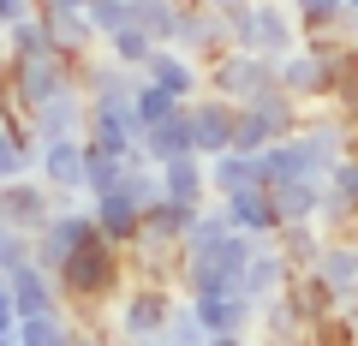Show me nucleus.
<instances>
[{"mask_svg": "<svg viewBox=\"0 0 358 346\" xmlns=\"http://www.w3.org/2000/svg\"><path fill=\"white\" fill-rule=\"evenodd\" d=\"M185 114H192V150L203 155V161L233 150V120H239L233 102H221V96H197V102H185Z\"/></svg>", "mask_w": 358, "mask_h": 346, "instance_id": "4468645a", "label": "nucleus"}, {"mask_svg": "<svg viewBox=\"0 0 358 346\" xmlns=\"http://www.w3.org/2000/svg\"><path fill=\"white\" fill-rule=\"evenodd\" d=\"M221 215H227L233 233H245V239H275L281 233V215H275V197L268 192H239V197H221Z\"/></svg>", "mask_w": 358, "mask_h": 346, "instance_id": "aec40b11", "label": "nucleus"}, {"mask_svg": "<svg viewBox=\"0 0 358 346\" xmlns=\"http://www.w3.org/2000/svg\"><path fill=\"white\" fill-rule=\"evenodd\" d=\"M197 6H209V13H239V6H251V0H197Z\"/></svg>", "mask_w": 358, "mask_h": 346, "instance_id": "3c124183", "label": "nucleus"}, {"mask_svg": "<svg viewBox=\"0 0 358 346\" xmlns=\"http://www.w3.org/2000/svg\"><path fill=\"white\" fill-rule=\"evenodd\" d=\"M305 346H358V329L334 310V317H322V322H310V329H305Z\"/></svg>", "mask_w": 358, "mask_h": 346, "instance_id": "c03bdc74", "label": "nucleus"}, {"mask_svg": "<svg viewBox=\"0 0 358 346\" xmlns=\"http://www.w3.org/2000/svg\"><path fill=\"white\" fill-rule=\"evenodd\" d=\"M6 287H13L18 322H24V317H54V310H66V305H60V287H54V275L42 269L36 257H30V263H18V269L6 275Z\"/></svg>", "mask_w": 358, "mask_h": 346, "instance_id": "f3484780", "label": "nucleus"}, {"mask_svg": "<svg viewBox=\"0 0 358 346\" xmlns=\"http://www.w3.org/2000/svg\"><path fill=\"white\" fill-rule=\"evenodd\" d=\"M90 239H96V215H90V203H60V209L48 215V227L30 239V257H36L48 275H60V263H66L72 251H84Z\"/></svg>", "mask_w": 358, "mask_h": 346, "instance_id": "423d86ee", "label": "nucleus"}, {"mask_svg": "<svg viewBox=\"0 0 358 346\" xmlns=\"http://www.w3.org/2000/svg\"><path fill=\"white\" fill-rule=\"evenodd\" d=\"M90 0H42V13H84Z\"/></svg>", "mask_w": 358, "mask_h": 346, "instance_id": "09e8293b", "label": "nucleus"}, {"mask_svg": "<svg viewBox=\"0 0 358 346\" xmlns=\"http://www.w3.org/2000/svg\"><path fill=\"white\" fill-rule=\"evenodd\" d=\"M18 329V305H13V287H6V275H0V334Z\"/></svg>", "mask_w": 358, "mask_h": 346, "instance_id": "49530a36", "label": "nucleus"}, {"mask_svg": "<svg viewBox=\"0 0 358 346\" xmlns=\"http://www.w3.org/2000/svg\"><path fill=\"white\" fill-rule=\"evenodd\" d=\"M131 24H138L155 48H167V42H173V24H179V0H131Z\"/></svg>", "mask_w": 358, "mask_h": 346, "instance_id": "f704fd0d", "label": "nucleus"}, {"mask_svg": "<svg viewBox=\"0 0 358 346\" xmlns=\"http://www.w3.org/2000/svg\"><path fill=\"white\" fill-rule=\"evenodd\" d=\"M275 66L281 60H263V54H215V60L203 66V96H221V102H251V96L263 90H281V78H275Z\"/></svg>", "mask_w": 358, "mask_h": 346, "instance_id": "39448f33", "label": "nucleus"}, {"mask_svg": "<svg viewBox=\"0 0 358 346\" xmlns=\"http://www.w3.org/2000/svg\"><path fill=\"white\" fill-rule=\"evenodd\" d=\"M346 36H352V48H358V18H352V24H346Z\"/></svg>", "mask_w": 358, "mask_h": 346, "instance_id": "864d4df0", "label": "nucleus"}, {"mask_svg": "<svg viewBox=\"0 0 358 346\" xmlns=\"http://www.w3.org/2000/svg\"><path fill=\"white\" fill-rule=\"evenodd\" d=\"M143 78L162 84L173 102H197L203 96V60H192V54H179V48H155L150 66H143Z\"/></svg>", "mask_w": 358, "mask_h": 346, "instance_id": "dca6fc26", "label": "nucleus"}, {"mask_svg": "<svg viewBox=\"0 0 358 346\" xmlns=\"http://www.w3.org/2000/svg\"><path fill=\"white\" fill-rule=\"evenodd\" d=\"M84 138H60V143H36V180L48 185L60 203L84 197Z\"/></svg>", "mask_w": 358, "mask_h": 346, "instance_id": "1a4fd4ad", "label": "nucleus"}, {"mask_svg": "<svg viewBox=\"0 0 358 346\" xmlns=\"http://www.w3.org/2000/svg\"><path fill=\"white\" fill-rule=\"evenodd\" d=\"M317 275L346 298H358V233H322V257H317Z\"/></svg>", "mask_w": 358, "mask_h": 346, "instance_id": "412c9836", "label": "nucleus"}, {"mask_svg": "<svg viewBox=\"0 0 358 346\" xmlns=\"http://www.w3.org/2000/svg\"><path fill=\"white\" fill-rule=\"evenodd\" d=\"M257 239L245 233H221L215 245H192L179 251V298H215V293H239L245 281V263H251Z\"/></svg>", "mask_w": 358, "mask_h": 346, "instance_id": "f03ea898", "label": "nucleus"}, {"mask_svg": "<svg viewBox=\"0 0 358 346\" xmlns=\"http://www.w3.org/2000/svg\"><path fill=\"white\" fill-rule=\"evenodd\" d=\"M72 346H114V334H102V329H90V322H78Z\"/></svg>", "mask_w": 358, "mask_h": 346, "instance_id": "de8ad7c7", "label": "nucleus"}, {"mask_svg": "<svg viewBox=\"0 0 358 346\" xmlns=\"http://www.w3.org/2000/svg\"><path fill=\"white\" fill-rule=\"evenodd\" d=\"M268 197H275V215H281V227H299V221H317V215H322V180L268 185Z\"/></svg>", "mask_w": 358, "mask_h": 346, "instance_id": "c756f323", "label": "nucleus"}, {"mask_svg": "<svg viewBox=\"0 0 358 346\" xmlns=\"http://www.w3.org/2000/svg\"><path fill=\"white\" fill-rule=\"evenodd\" d=\"M293 275H299V269L281 257V245H275V239H263V245L251 251V263H245V281H239V293L251 298V305H268V298H281L287 287H293Z\"/></svg>", "mask_w": 358, "mask_h": 346, "instance_id": "2eb2a0df", "label": "nucleus"}, {"mask_svg": "<svg viewBox=\"0 0 358 346\" xmlns=\"http://www.w3.org/2000/svg\"><path fill=\"white\" fill-rule=\"evenodd\" d=\"M179 108H185V102H173V96H167L162 84H150V78L138 72V90H131V120H138L143 131H150V126H162V120H167V114H179Z\"/></svg>", "mask_w": 358, "mask_h": 346, "instance_id": "4c0bfd02", "label": "nucleus"}, {"mask_svg": "<svg viewBox=\"0 0 358 346\" xmlns=\"http://www.w3.org/2000/svg\"><path fill=\"white\" fill-rule=\"evenodd\" d=\"M346 18H358V0H346Z\"/></svg>", "mask_w": 358, "mask_h": 346, "instance_id": "5fc2aeb1", "label": "nucleus"}, {"mask_svg": "<svg viewBox=\"0 0 358 346\" xmlns=\"http://www.w3.org/2000/svg\"><path fill=\"white\" fill-rule=\"evenodd\" d=\"M54 287H60V305L72 310L78 322H90L96 310H108V305L131 287V263H126V251H120V245H108L102 233H96L84 251H72V257L60 263Z\"/></svg>", "mask_w": 358, "mask_h": 346, "instance_id": "f257e3e1", "label": "nucleus"}, {"mask_svg": "<svg viewBox=\"0 0 358 346\" xmlns=\"http://www.w3.org/2000/svg\"><path fill=\"white\" fill-rule=\"evenodd\" d=\"M162 197H173V203H215L209 197V161L203 155H173V161H162Z\"/></svg>", "mask_w": 358, "mask_h": 346, "instance_id": "b1692460", "label": "nucleus"}, {"mask_svg": "<svg viewBox=\"0 0 358 346\" xmlns=\"http://www.w3.org/2000/svg\"><path fill=\"white\" fill-rule=\"evenodd\" d=\"M42 24H48V42H54V54L60 60H72V66H84L90 54H96V30H90V18L84 13H42Z\"/></svg>", "mask_w": 358, "mask_h": 346, "instance_id": "393cba45", "label": "nucleus"}, {"mask_svg": "<svg viewBox=\"0 0 358 346\" xmlns=\"http://www.w3.org/2000/svg\"><path fill=\"white\" fill-rule=\"evenodd\" d=\"M167 48L192 54V60H215V54H227V30H221V13H209V6H197V0H179V24H173V42Z\"/></svg>", "mask_w": 358, "mask_h": 346, "instance_id": "f8f14e48", "label": "nucleus"}, {"mask_svg": "<svg viewBox=\"0 0 358 346\" xmlns=\"http://www.w3.org/2000/svg\"><path fill=\"white\" fill-rule=\"evenodd\" d=\"M24 18H42V0H0V30L24 24Z\"/></svg>", "mask_w": 358, "mask_h": 346, "instance_id": "a18cd8bd", "label": "nucleus"}, {"mask_svg": "<svg viewBox=\"0 0 358 346\" xmlns=\"http://www.w3.org/2000/svg\"><path fill=\"white\" fill-rule=\"evenodd\" d=\"M42 48H54L42 18H24V24L0 30V54H6V60H24V54H42Z\"/></svg>", "mask_w": 358, "mask_h": 346, "instance_id": "a19ab883", "label": "nucleus"}, {"mask_svg": "<svg viewBox=\"0 0 358 346\" xmlns=\"http://www.w3.org/2000/svg\"><path fill=\"white\" fill-rule=\"evenodd\" d=\"M299 18V30H346V0H287Z\"/></svg>", "mask_w": 358, "mask_h": 346, "instance_id": "ea45409f", "label": "nucleus"}, {"mask_svg": "<svg viewBox=\"0 0 358 346\" xmlns=\"http://www.w3.org/2000/svg\"><path fill=\"white\" fill-rule=\"evenodd\" d=\"M102 54H108V60H120L126 72H143V66H150V54H155V42L143 36L138 24H126V30H114V36L102 42Z\"/></svg>", "mask_w": 358, "mask_h": 346, "instance_id": "58836bf2", "label": "nucleus"}, {"mask_svg": "<svg viewBox=\"0 0 358 346\" xmlns=\"http://www.w3.org/2000/svg\"><path fill=\"white\" fill-rule=\"evenodd\" d=\"M13 334H18V346H72L78 317H72V310H54V317H24Z\"/></svg>", "mask_w": 358, "mask_h": 346, "instance_id": "72a5a7b5", "label": "nucleus"}, {"mask_svg": "<svg viewBox=\"0 0 358 346\" xmlns=\"http://www.w3.org/2000/svg\"><path fill=\"white\" fill-rule=\"evenodd\" d=\"M6 84H13L18 114H36L60 90H78V66L60 60L54 48H42V54H24V60H6Z\"/></svg>", "mask_w": 358, "mask_h": 346, "instance_id": "20e7f679", "label": "nucleus"}, {"mask_svg": "<svg viewBox=\"0 0 358 346\" xmlns=\"http://www.w3.org/2000/svg\"><path fill=\"white\" fill-rule=\"evenodd\" d=\"M257 340L268 346H305V322H299L293 298H268V305H257Z\"/></svg>", "mask_w": 358, "mask_h": 346, "instance_id": "7c9ffc66", "label": "nucleus"}, {"mask_svg": "<svg viewBox=\"0 0 358 346\" xmlns=\"http://www.w3.org/2000/svg\"><path fill=\"white\" fill-rule=\"evenodd\" d=\"M251 108L263 114V126H268V138H275V143H281V138H299V126H305V114H310V108L293 102L287 90H263V96H251Z\"/></svg>", "mask_w": 358, "mask_h": 346, "instance_id": "2f4dec72", "label": "nucleus"}, {"mask_svg": "<svg viewBox=\"0 0 358 346\" xmlns=\"http://www.w3.org/2000/svg\"><path fill=\"white\" fill-rule=\"evenodd\" d=\"M299 18L287 0H251V54H263V60H287V54L299 48Z\"/></svg>", "mask_w": 358, "mask_h": 346, "instance_id": "9d476101", "label": "nucleus"}, {"mask_svg": "<svg viewBox=\"0 0 358 346\" xmlns=\"http://www.w3.org/2000/svg\"><path fill=\"white\" fill-rule=\"evenodd\" d=\"M341 317H346V322L358 329V298H346V305H341Z\"/></svg>", "mask_w": 358, "mask_h": 346, "instance_id": "603ef678", "label": "nucleus"}, {"mask_svg": "<svg viewBox=\"0 0 358 346\" xmlns=\"http://www.w3.org/2000/svg\"><path fill=\"white\" fill-rule=\"evenodd\" d=\"M203 334H251L257 329V305L245 293H215V298H192Z\"/></svg>", "mask_w": 358, "mask_h": 346, "instance_id": "4be33fe9", "label": "nucleus"}, {"mask_svg": "<svg viewBox=\"0 0 358 346\" xmlns=\"http://www.w3.org/2000/svg\"><path fill=\"white\" fill-rule=\"evenodd\" d=\"M90 215H96V233H102L108 245H120V251H131V245L143 239V209L131 203L126 192H108V197H90Z\"/></svg>", "mask_w": 358, "mask_h": 346, "instance_id": "6ab92c4d", "label": "nucleus"}, {"mask_svg": "<svg viewBox=\"0 0 358 346\" xmlns=\"http://www.w3.org/2000/svg\"><path fill=\"white\" fill-rule=\"evenodd\" d=\"M179 305V287H155V281H131L126 293L114 298V340L138 346V340H162L167 317Z\"/></svg>", "mask_w": 358, "mask_h": 346, "instance_id": "7ed1b4c3", "label": "nucleus"}, {"mask_svg": "<svg viewBox=\"0 0 358 346\" xmlns=\"http://www.w3.org/2000/svg\"><path fill=\"white\" fill-rule=\"evenodd\" d=\"M90 150V143H84ZM126 185V155H102V150H90L84 155V203L90 197H108V192H120Z\"/></svg>", "mask_w": 358, "mask_h": 346, "instance_id": "c9c22d12", "label": "nucleus"}, {"mask_svg": "<svg viewBox=\"0 0 358 346\" xmlns=\"http://www.w3.org/2000/svg\"><path fill=\"white\" fill-rule=\"evenodd\" d=\"M322 233H358V155H341L334 173L322 180Z\"/></svg>", "mask_w": 358, "mask_h": 346, "instance_id": "9b49d317", "label": "nucleus"}, {"mask_svg": "<svg viewBox=\"0 0 358 346\" xmlns=\"http://www.w3.org/2000/svg\"><path fill=\"white\" fill-rule=\"evenodd\" d=\"M84 143L102 155H126V161H143V126L131 120V102H84Z\"/></svg>", "mask_w": 358, "mask_h": 346, "instance_id": "0eeeda50", "label": "nucleus"}, {"mask_svg": "<svg viewBox=\"0 0 358 346\" xmlns=\"http://www.w3.org/2000/svg\"><path fill=\"white\" fill-rule=\"evenodd\" d=\"M322 108L341 120H358V48L346 42L341 60H334V78H329V96H322Z\"/></svg>", "mask_w": 358, "mask_h": 346, "instance_id": "473e14b6", "label": "nucleus"}, {"mask_svg": "<svg viewBox=\"0 0 358 346\" xmlns=\"http://www.w3.org/2000/svg\"><path fill=\"white\" fill-rule=\"evenodd\" d=\"M36 173V138L24 120H0V185L30 180Z\"/></svg>", "mask_w": 358, "mask_h": 346, "instance_id": "bb28decb", "label": "nucleus"}, {"mask_svg": "<svg viewBox=\"0 0 358 346\" xmlns=\"http://www.w3.org/2000/svg\"><path fill=\"white\" fill-rule=\"evenodd\" d=\"M287 298H293V310H299V322H305V329L341 310V293H334V287L322 281L317 269H299V275H293V287H287Z\"/></svg>", "mask_w": 358, "mask_h": 346, "instance_id": "c85d7f7f", "label": "nucleus"}, {"mask_svg": "<svg viewBox=\"0 0 358 346\" xmlns=\"http://www.w3.org/2000/svg\"><path fill=\"white\" fill-rule=\"evenodd\" d=\"M334 60H341V54H334ZM334 60H322V54H310L305 42H299V48L287 54L281 66H275V78H281V90L293 96V102L322 108V96H329V78H334Z\"/></svg>", "mask_w": 358, "mask_h": 346, "instance_id": "ddd939ff", "label": "nucleus"}, {"mask_svg": "<svg viewBox=\"0 0 358 346\" xmlns=\"http://www.w3.org/2000/svg\"><path fill=\"white\" fill-rule=\"evenodd\" d=\"M60 209V197L48 192V185L30 173V180H13V185H0V221L13 233H24V239H36L42 227H48V215Z\"/></svg>", "mask_w": 358, "mask_h": 346, "instance_id": "6e6552de", "label": "nucleus"}, {"mask_svg": "<svg viewBox=\"0 0 358 346\" xmlns=\"http://www.w3.org/2000/svg\"><path fill=\"white\" fill-rule=\"evenodd\" d=\"M239 192H268L263 185V161L257 155H209V197H239Z\"/></svg>", "mask_w": 358, "mask_h": 346, "instance_id": "5701e85b", "label": "nucleus"}, {"mask_svg": "<svg viewBox=\"0 0 358 346\" xmlns=\"http://www.w3.org/2000/svg\"><path fill=\"white\" fill-rule=\"evenodd\" d=\"M0 346H18V334H0Z\"/></svg>", "mask_w": 358, "mask_h": 346, "instance_id": "6e6d98bb", "label": "nucleus"}, {"mask_svg": "<svg viewBox=\"0 0 358 346\" xmlns=\"http://www.w3.org/2000/svg\"><path fill=\"white\" fill-rule=\"evenodd\" d=\"M36 143H60V138H84V90H60L54 102H42L36 114H24Z\"/></svg>", "mask_w": 358, "mask_h": 346, "instance_id": "a211bd4d", "label": "nucleus"}, {"mask_svg": "<svg viewBox=\"0 0 358 346\" xmlns=\"http://www.w3.org/2000/svg\"><path fill=\"white\" fill-rule=\"evenodd\" d=\"M167 346H203L209 334H203V322H197V310H192V298H179L173 305V317H167V334H162Z\"/></svg>", "mask_w": 358, "mask_h": 346, "instance_id": "37998d69", "label": "nucleus"}, {"mask_svg": "<svg viewBox=\"0 0 358 346\" xmlns=\"http://www.w3.org/2000/svg\"><path fill=\"white\" fill-rule=\"evenodd\" d=\"M203 346H251V334H209Z\"/></svg>", "mask_w": 358, "mask_h": 346, "instance_id": "8fccbe9b", "label": "nucleus"}, {"mask_svg": "<svg viewBox=\"0 0 358 346\" xmlns=\"http://www.w3.org/2000/svg\"><path fill=\"white\" fill-rule=\"evenodd\" d=\"M275 245H281V257L293 263V269H317V257H322V227H317V221L281 227V233H275Z\"/></svg>", "mask_w": 358, "mask_h": 346, "instance_id": "e433bc0d", "label": "nucleus"}, {"mask_svg": "<svg viewBox=\"0 0 358 346\" xmlns=\"http://www.w3.org/2000/svg\"><path fill=\"white\" fill-rule=\"evenodd\" d=\"M138 150H143V161H150V167L173 161V155H197V150H192V114H185V108H179V114H167L162 126L143 131Z\"/></svg>", "mask_w": 358, "mask_h": 346, "instance_id": "a878e982", "label": "nucleus"}, {"mask_svg": "<svg viewBox=\"0 0 358 346\" xmlns=\"http://www.w3.org/2000/svg\"><path fill=\"white\" fill-rule=\"evenodd\" d=\"M84 18H90V30H96V36H114V30H126L131 24V0H90L84 6Z\"/></svg>", "mask_w": 358, "mask_h": 346, "instance_id": "79ce46f5", "label": "nucleus"}, {"mask_svg": "<svg viewBox=\"0 0 358 346\" xmlns=\"http://www.w3.org/2000/svg\"><path fill=\"white\" fill-rule=\"evenodd\" d=\"M197 215H203L197 203H173V197H162V203L143 209V239H155V245H185V233L197 227Z\"/></svg>", "mask_w": 358, "mask_h": 346, "instance_id": "cd10ccee", "label": "nucleus"}]
</instances>
